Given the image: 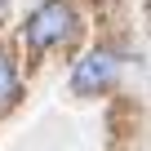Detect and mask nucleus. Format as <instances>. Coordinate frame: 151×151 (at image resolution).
<instances>
[{
	"mask_svg": "<svg viewBox=\"0 0 151 151\" xmlns=\"http://www.w3.org/2000/svg\"><path fill=\"white\" fill-rule=\"evenodd\" d=\"M71 36H76V14H71L67 0H49V5H40V9L27 18V27H22V40H27L36 53H45V49H53V45H67Z\"/></svg>",
	"mask_w": 151,
	"mask_h": 151,
	"instance_id": "nucleus-1",
	"label": "nucleus"
},
{
	"mask_svg": "<svg viewBox=\"0 0 151 151\" xmlns=\"http://www.w3.org/2000/svg\"><path fill=\"white\" fill-rule=\"evenodd\" d=\"M116 76H120V58L111 49H93V53H85L80 62H76V71H71V93L93 98V93H102V89L116 85Z\"/></svg>",
	"mask_w": 151,
	"mask_h": 151,
	"instance_id": "nucleus-2",
	"label": "nucleus"
},
{
	"mask_svg": "<svg viewBox=\"0 0 151 151\" xmlns=\"http://www.w3.org/2000/svg\"><path fill=\"white\" fill-rule=\"evenodd\" d=\"M18 98H22V80H18V71H14L9 53H0V116L14 111V107H18Z\"/></svg>",
	"mask_w": 151,
	"mask_h": 151,
	"instance_id": "nucleus-3",
	"label": "nucleus"
},
{
	"mask_svg": "<svg viewBox=\"0 0 151 151\" xmlns=\"http://www.w3.org/2000/svg\"><path fill=\"white\" fill-rule=\"evenodd\" d=\"M5 5H9V0H0V14H5Z\"/></svg>",
	"mask_w": 151,
	"mask_h": 151,
	"instance_id": "nucleus-4",
	"label": "nucleus"
}]
</instances>
